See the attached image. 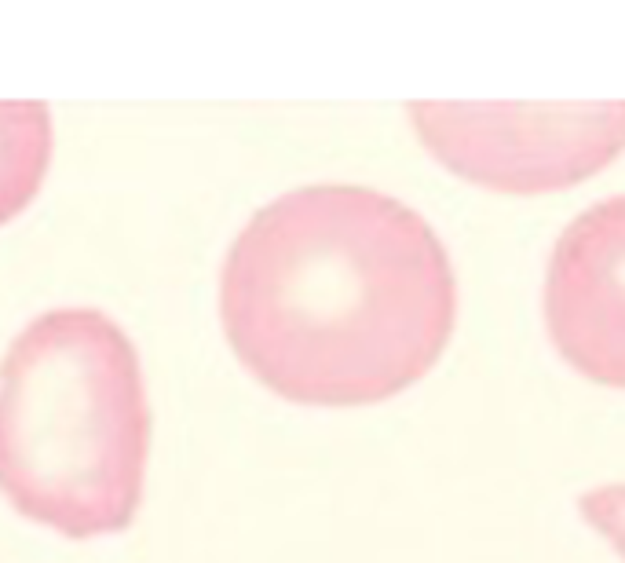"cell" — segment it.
Segmentation results:
<instances>
[{"label": "cell", "mask_w": 625, "mask_h": 563, "mask_svg": "<svg viewBox=\"0 0 625 563\" xmlns=\"http://www.w3.org/2000/svg\"><path fill=\"white\" fill-rule=\"evenodd\" d=\"M446 245L406 202L362 183H307L260 205L219 271L238 359L296 403L402 392L454 330Z\"/></svg>", "instance_id": "6da1fadb"}, {"label": "cell", "mask_w": 625, "mask_h": 563, "mask_svg": "<svg viewBox=\"0 0 625 563\" xmlns=\"http://www.w3.org/2000/svg\"><path fill=\"white\" fill-rule=\"evenodd\" d=\"M413 128L454 172L497 191H556L625 150V99L410 103Z\"/></svg>", "instance_id": "3957f363"}, {"label": "cell", "mask_w": 625, "mask_h": 563, "mask_svg": "<svg viewBox=\"0 0 625 563\" xmlns=\"http://www.w3.org/2000/svg\"><path fill=\"white\" fill-rule=\"evenodd\" d=\"M52 161V110L44 99H0V224L37 194Z\"/></svg>", "instance_id": "5b68a950"}, {"label": "cell", "mask_w": 625, "mask_h": 563, "mask_svg": "<svg viewBox=\"0 0 625 563\" xmlns=\"http://www.w3.org/2000/svg\"><path fill=\"white\" fill-rule=\"evenodd\" d=\"M545 319L571 366L625 388V194L589 205L556 238Z\"/></svg>", "instance_id": "277c9868"}, {"label": "cell", "mask_w": 625, "mask_h": 563, "mask_svg": "<svg viewBox=\"0 0 625 563\" xmlns=\"http://www.w3.org/2000/svg\"><path fill=\"white\" fill-rule=\"evenodd\" d=\"M150 406L139 351L110 315L52 308L0 362V490L69 538L129 527L143 494Z\"/></svg>", "instance_id": "7a4b0ae2"}, {"label": "cell", "mask_w": 625, "mask_h": 563, "mask_svg": "<svg viewBox=\"0 0 625 563\" xmlns=\"http://www.w3.org/2000/svg\"><path fill=\"white\" fill-rule=\"evenodd\" d=\"M578 509L593 527H600L615 549L625 556V483H607V487H593L578 498Z\"/></svg>", "instance_id": "8992f818"}]
</instances>
